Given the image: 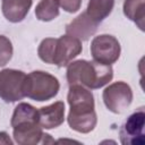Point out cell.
I'll list each match as a JSON object with an SVG mask.
<instances>
[{"label":"cell","instance_id":"1","mask_svg":"<svg viewBox=\"0 0 145 145\" xmlns=\"http://www.w3.org/2000/svg\"><path fill=\"white\" fill-rule=\"evenodd\" d=\"M67 101L69 113L67 122L69 127L80 134L91 133L97 123L94 96L89 88L82 85H69Z\"/></svg>","mask_w":145,"mask_h":145},{"label":"cell","instance_id":"2","mask_svg":"<svg viewBox=\"0 0 145 145\" xmlns=\"http://www.w3.org/2000/svg\"><path fill=\"white\" fill-rule=\"evenodd\" d=\"M113 69L110 65H103L94 60L84 59L69 62L67 66V82L69 85H82L89 89H97L111 82Z\"/></svg>","mask_w":145,"mask_h":145},{"label":"cell","instance_id":"3","mask_svg":"<svg viewBox=\"0 0 145 145\" xmlns=\"http://www.w3.org/2000/svg\"><path fill=\"white\" fill-rule=\"evenodd\" d=\"M59 89L60 83L58 78L46 71L34 70L26 75L24 82L25 97L37 102H44L57 96Z\"/></svg>","mask_w":145,"mask_h":145},{"label":"cell","instance_id":"4","mask_svg":"<svg viewBox=\"0 0 145 145\" xmlns=\"http://www.w3.org/2000/svg\"><path fill=\"white\" fill-rule=\"evenodd\" d=\"M26 74L17 69H2L0 71V99L6 103H14L25 97L24 82Z\"/></svg>","mask_w":145,"mask_h":145},{"label":"cell","instance_id":"5","mask_svg":"<svg viewBox=\"0 0 145 145\" xmlns=\"http://www.w3.org/2000/svg\"><path fill=\"white\" fill-rule=\"evenodd\" d=\"M104 105L109 111L120 114L129 108L133 102L131 87L125 82H116L106 86L102 93Z\"/></svg>","mask_w":145,"mask_h":145},{"label":"cell","instance_id":"6","mask_svg":"<svg viewBox=\"0 0 145 145\" xmlns=\"http://www.w3.org/2000/svg\"><path fill=\"white\" fill-rule=\"evenodd\" d=\"M121 52L119 41L109 34L95 36L91 42V54L93 60L103 65H112L118 61Z\"/></svg>","mask_w":145,"mask_h":145},{"label":"cell","instance_id":"7","mask_svg":"<svg viewBox=\"0 0 145 145\" xmlns=\"http://www.w3.org/2000/svg\"><path fill=\"white\" fill-rule=\"evenodd\" d=\"M12 137L19 145H37L54 143L49 134L43 131L37 120L23 121L12 127Z\"/></svg>","mask_w":145,"mask_h":145},{"label":"cell","instance_id":"8","mask_svg":"<svg viewBox=\"0 0 145 145\" xmlns=\"http://www.w3.org/2000/svg\"><path fill=\"white\" fill-rule=\"evenodd\" d=\"M144 126L145 113L144 108H139L136 112L131 113L122 123L119 136L123 145H143L144 144Z\"/></svg>","mask_w":145,"mask_h":145},{"label":"cell","instance_id":"9","mask_svg":"<svg viewBox=\"0 0 145 145\" xmlns=\"http://www.w3.org/2000/svg\"><path fill=\"white\" fill-rule=\"evenodd\" d=\"M83 51L82 41L65 34L57 39L56 42V49H54V58H53V65L57 67H67L69 62L72 61L78 54H80Z\"/></svg>","mask_w":145,"mask_h":145},{"label":"cell","instance_id":"10","mask_svg":"<svg viewBox=\"0 0 145 145\" xmlns=\"http://www.w3.org/2000/svg\"><path fill=\"white\" fill-rule=\"evenodd\" d=\"M99 24L94 22L86 12H82L66 26V34L80 41H87L97 31Z\"/></svg>","mask_w":145,"mask_h":145},{"label":"cell","instance_id":"11","mask_svg":"<svg viewBox=\"0 0 145 145\" xmlns=\"http://www.w3.org/2000/svg\"><path fill=\"white\" fill-rule=\"evenodd\" d=\"M39 123L43 129H53L61 126L65 121V103L57 101L50 105L37 110Z\"/></svg>","mask_w":145,"mask_h":145},{"label":"cell","instance_id":"12","mask_svg":"<svg viewBox=\"0 0 145 145\" xmlns=\"http://www.w3.org/2000/svg\"><path fill=\"white\" fill-rule=\"evenodd\" d=\"M33 0H2L1 10L10 23H19L27 16Z\"/></svg>","mask_w":145,"mask_h":145},{"label":"cell","instance_id":"13","mask_svg":"<svg viewBox=\"0 0 145 145\" xmlns=\"http://www.w3.org/2000/svg\"><path fill=\"white\" fill-rule=\"evenodd\" d=\"M122 8L125 16L134 22L140 31H144L145 0H125Z\"/></svg>","mask_w":145,"mask_h":145},{"label":"cell","instance_id":"14","mask_svg":"<svg viewBox=\"0 0 145 145\" xmlns=\"http://www.w3.org/2000/svg\"><path fill=\"white\" fill-rule=\"evenodd\" d=\"M114 7V0H89L86 14L97 24L103 22L112 11Z\"/></svg>","mask_w":145,"mask_h":145},{"label":"cell","instance_id":"15","mask_svg":"<svg viewBox=\"0 0 145 145\" xmlns=\"http://www.w3.org/2000/svg\"><path fill=\"white\" fill-rule=\"evenodd\" d=\"M35 16L41 22H51L59 16L57 0H41L35 7Z\"/></svg>","mask_w":145,"mask_h":145},{"label":"cell","instance_id":"16","mask_svg":"<svg viewBox=\"0 0 145 145\" xmlns=\"http://www.w3.org/2000/svg\"><path fill=\"white\" fill-rule=\"evenodd\" d=\"M28 120H37L39 121L37 109L28 103L22 102L15 108L11 120H10V125H11V127H14L15 125H17L19 122L28 121Z\"/></svg>","mask_w":145,"mask_h":145},{"label":"cell","instance_id":"17","mask_svg":"<svg viewBox=\"0 0 145 145\" xmlns=\"http://www.w3.org/2000/svg\"><path fill=\"white\" fill-rule=\"evenodd\" d=\"M56 42H57V39H54V37H46L41 41V43L37 48V54H39V58L43 62L53 65Z\"/></svg>","mask_w":145,"mask_h":145},{"label":"cell","instance_id":"18","mask_svg":"<svg viewBox=\"0 0 145 145\" xmlns=\"http://www.w3.org/2000/svg\"><path fill=\"white\" fill-rule=\"evenodd\" d=\"M12 52L11 41L5 35H0V67L6 66L11 60Z\"/></svg>","mask_w":145,"mask_h":145},{"label":"cell","instance_id":"19","mask_svg":"<svg viewBox=\"0 0 145 145\" xmlns=\"http://www.w3.org/2000/svg\"><path fill=\"white\" fill-rule=\"evenodd\" d=\"M57 2L65 11L72 14L79 10L83 0H57Z\"/></svg>","mask_w":145,"mask_h":145},{"label":"cell","instance_id":"20","mask_svg":"<svg viewBox=\"0 0 145 145\" xmlns=\"http://www.w3.org/2000/svg\"><path fill=\"white\" fill-rule=\"evenodd\" d=\"M0 144H6V145H12L14 142L9 137V135L6 131H0Z\"/></svg>","mask_w":145,"mask_h":145}]
</instances>
